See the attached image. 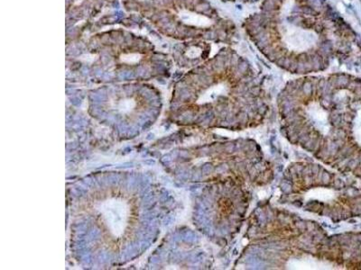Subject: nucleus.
<instances>
[{"mask_svg": "<svg viewBox=\"0 0 361 270\" xmlns=\"http://www.w3.org/2000/svg\"><path fill=\"white\" fill-rule=\"evenodd\" d=\"M277 2L275 0H265L262 5V10L265 12H271V11H276L277 7Z\"/></svg>", "mask_w": 361, "mask_h": 270, "instance_id": "obj_1", "label": "nucleus"}, {"mask_svg": "<svg viewBox=\"0 0 361 270\" xmlns=\"http://www.w3.org/2000/svg\"><path fill=\"white\" fill-rule=\"evenodd\" d=\"M301 12L307 14V15H312V16H316V15L319 14V12L311 6H303L301 7Z\"/></svg>", "mask_w": 361, "mask_h": 270, "instance_id": "obj_2", "label": "nucleus"}]
</instances>
